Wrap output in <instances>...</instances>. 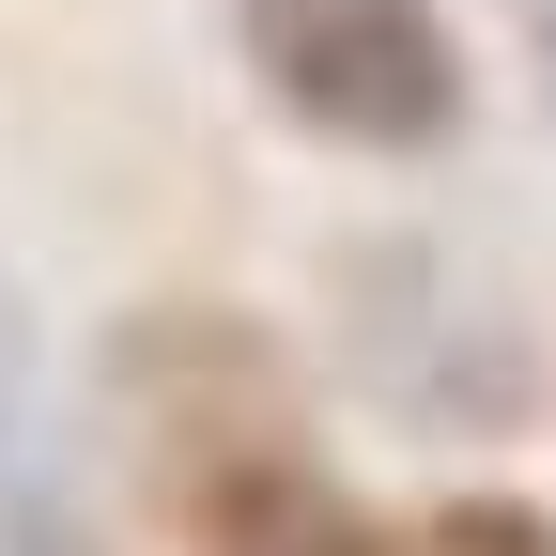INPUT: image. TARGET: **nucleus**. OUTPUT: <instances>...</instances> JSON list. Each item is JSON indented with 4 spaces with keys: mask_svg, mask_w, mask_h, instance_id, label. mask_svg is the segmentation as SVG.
<instances>
[{
    "mask_svg": "<svg viewBox=\"0 0 556 556\" xmlns=\"http://www.w3.org/2000/svg\"><path fill=\"white\" fill-rule=\"evenodd\" d=\"M232 62L325 155H448L479 109L448 0H232Z\"/></svg>",
    "mask_w": 556,
    "mask_h": 556,
    "instance_id": "f257e3e1",
    "label": "nucleus"
},
{
    "mask_svg": "<svg viewBox=\"0 0 556 556\" xmlns=\"http://www.w3.org/2000/svg\"><path fill=\"white\" fill-rule=\"evenodd\" d=\"M0 556H93L78 526H47V510H16V526H0Z\"/></svg>",
    "mask_w": 556,
    "mask_h": 556,
    "instance_id": "39448f33",
    "label": "nucleus"
},
{
    "mask_svg": "<svg viewBox=\"0 0 556 556\" xmlns=\"http://www.w3.org/2000/svg\"><path fill=\"white\" fill-rule=\"evenodd\" d=\"M417 556H556V510L541 495H448L417 526Z\"/></svg>",
    "mask_w": 556,
    "mask_h": 556,
    "instance_id": "7ed1b4c3",
    "label": "nucleus"
},
{
    "mask_svg": "<svg viewBox=\"0 0 556 556\" xmlns=\"http://www.w3.org/2000/svg\"><path fill=\"white\" fill-rule=\"evenodd\" d=\"M510 31H526V78H541V109H556V0H510Z\"/></svg>",
    "mask_w": 556,
    "mask_h": 556,
    "instance_id": "20e7f679",
    "label": "nucleus"
},
{
    "mask_svg": "<svg viewBox=\"0 0 556 556\" xmlns=\"http://www.w3.org/2000/svg\"><path fill=\"white\" fill-rule=\"evenodd\" d=\"M186 541H201V556H417V541H387L356 495H340L309 448H294V464H263V479H232V495H201Z\"/></svg>",
    "mask_w": 556,
    "mask_h": 556,
    "instance_id": "f03ea898",
    "label": "nucleus"
}]
</instances>
